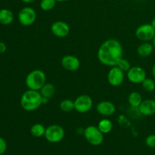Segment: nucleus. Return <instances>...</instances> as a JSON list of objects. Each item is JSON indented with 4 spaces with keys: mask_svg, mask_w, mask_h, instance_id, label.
Returning a JSON list of instances; mask_svg holds the SVG:
<instances>
[{
    "mask_svg": "<svg viewBox=\"0 0 155 155\" xmlns=\"http://www.w3.org/2000/svg\"><path fill=\"white\" fill-rule=\"evenodd\" d=\"M98 59L105 66H117L123 58V47L120 42L115 39L104 41L98 50Z\"/></svg>",
    "mask_w": 155,
    "mask_h": 155,
    "instance_id": "1",
    "label": "nucleus"
},
{
    "mask_svg": "<svg viewBox=\"0 0 155 155\" xmlns=\"http://www.w3.org/2000/svg\"><path fill=\"white\" fill-rule=\"evenodd\" d=\"M42 96L39 91L28 89L22 94L21 98V106L26 111L36 110L42 105Z\"/></svg>",
    "mask_w": 155,
    "mask_h": 155,
    "instance_id": "2",
    "label": "nucleus"
},
{
    "mask_svg": "<svg viewBox=\"0 0 155 155\" xmlns=\"http://www.w3.org/2000/svg\"><path fill=\"white\" fill-rule=\"evenodd\" d=\"M25 83L28 89L39 91L46 83V75L42 70H33L27 75Z\"/></svg>",
    "mask_w": 155,
    "mask_h": 155,
    "instance_id": "3",
    "label": "nucleus"
},
{
    "mask_svg": "<svg viewBox=\"0 0 155 155\" xmlns=\"http://www.w3.org/2000/svg\"><path fill=\"white\" fill-rule=\"evenodd\" d=\"M83 134L86 140L93 146L100 145L104 141V134L95 126L91 125L86 127Z\"/></svg>",
    "mask_w": 155,
    "mask_h": 155,
    "instance_id": "4",
    "label": "nucleus"
},
{
    "mask_svg": "<svg viewBox=\"0 0 155 155\" xmlns=\"http://www.w3.org/2000/svg\"><path fill=\"white\" fill-rule=\"evenodd\" d=\"M64 130L61 126L57 124L50 125L45 129V133L44 136L48 142L51 143H58L62 141L64 138Z\"/></svg>",
    "mask_w": 155,
    "mask_h": 155,
    "instance_id": "5",
    "label": "nucleus"
},
{
    "mask_svg": "<svg viewBox=\"0 0 155 155\" xmlns=\"http://www.w3.org/2000/svg\"><path fill=\"white\" fill-rule=\"evenodd\" d=\"M18 21L21 25L29 27L35 23L36 20V12L33 8L24 7L18 13Z\"/></svg>",
    "mask_w": 155,
    "mask_h": 155,
    "instance_id": "6",
    "label": "nucleus"
},
{
    "mask_svg": "<svg viewBox=\"0 0 155 155\" xmlns=\"http://www.w3.org/2000/svg\"><path fill=\"white\" fill-rule=\"evenodd\" d=\"M136 36L142 42H151L155 36V29L151 24H144L136 30Z\"/></svg>",
    "mask_w": 155,
    "mask_h": 155,
    "instance_id": "7",
    "label": "nucleus"
},
{
    "mask_svg": "<svg viewBox=\"0 0 155 155\" xmlns=\"http://www.w3.org/2000/svg\"><path fill=\"white\" fill-rule=\"evenodd\" d=\"M93 106V101L88 95H79L74 100V110L78 113L85 114L92 109Z\"/></svg>",
    "mask_w": 155,
    "mask_h": 155,
    "instance_id": "8",
    "label": "nucleus"
},
{
    "mask_svg": "<svg viewBox=\"0 0 155 155\" xmlns=\"http://www.w3.org/2000/svg\"><path fill=\"white\" fill-rule=\"evenodd\" d=\"M107 81L112 86H119L124 81V71H123L119 67H111L107 74Z\"/></svg>",
    "mask_w": 155,
    "mask_h": 155,
    "instance_id": "9",
    "label": "nucleus"
},
{
    "mask_svg": "<svg viewBox=\"0 0 155 155\" xmlns=\"http://www.w3.org/2000/svg\"><path fill=\"white\" fill-rule=\"evenodd\" d=\"M127 79L133 84L142 83L146 78V72L142 68L139 66H133L127 71Z\"/></svg>",
    "mask_w": 155,
    "mask_h": 155,
    "instance_id": "10",
    "label": "nucleus"
},
{
    "mask_svg": "<svg viewBox=\"0 0 155 155\" xmlns=\"http://www.w3.org/2000/svg\"><path fill=\"white\" fill-rule=\"evenodd\" d=\"M70 26L68 23L62 21H57L51 26V31L54 36L58 38H64L70 33Z\"/></svg>",
    "mask_w": 155,
    "mask_h": 155,
    "instance_id": "11",
    "label": "nucleus"
},
{
    "mask_svg": "<svg viewBox=\"0 0 155 155\" xmlns=\"http://www.w3.org/2000/svg\"><path fill=\"white\" fill-rule=\"evenodd\" d=\"M61 65L65 70L68 71H77L80 67V59L74 55L68 54L62 58L61 59Z\"/></svg>",
    "mask_w": 155,
    "mask_h": 155,
    "instance_id": "12",
    "label": "nucleus"
},
{
    "mask_svg": "<svg viewBox=\"0 0 155 155\" xmlns=\"http://www.w3.org/2000/svg\"><path fill=\"white\" fill-rule=\"evenodd\" d=\"M96 110L101 116L110 117L116 111V106L110 101H102L98 103Z\"/></svg>",
    "mask_w": 155,
    "mask_h": 155,
    "instance_id": "13",
    "label": "nucleus"
},
{
    "mask_svg": "<svg viewBox=\"0 0 155 155\" xmlns=\"http://www.w3.org/2000/svg\"><path fill=\"white\" fill-rule=\"evenodd\" d=\"M139 113L144 116H152L155 114V99H145L142 101L138 107Z\"/></svg>",
    "mask_w": 155,
    "mask_h": 155,
    "instance_id": "14",
    "label": "nucleus"
},
{
    "mask_svg": "<svg viewBox=\"0 0 155 155\" xmlns=\"http://www.w3.org/2000/svg\"><path fill=\"white\" fill-rule=\"evenodd\" d=\"M154 48L150 42H142L137 48V53L142 58H147L151 55L154 51Z\"/></svg>",
    "mask_w": 155,
    "mask_h": 155,
    "instance_id": "15",
    "label": "nucleus"
},
{
    "mask_svg": "<svg viewBox=\"0 0 155 155\" xmlns=\"http://www.w3.org/2000/svg\"><path fill=\"white\" fill-rule=\"evenodd\" d=\"M15 19L14 13L8 8L0 9V24L2 25H10Z\"/></svg>",
    "mask_w": 155,
    "mask_h": 155,
    "instance_id": "16",
    "label": "nucleus"
},
{
    "mask_svg": "<svg viewBox=\"0 0 155 155\" xmlns=\"http://www.w3.org/2000/svg\"><path fill=\"white\" fill-rule=\"evenodd\" d=\"M142 96L139 92H132L128 96V102L132 107L138 108L142 102Z\"/></svg>",
    "mask_w": 155,
    "mask_h": 155,
    "instance_id": "17",
    "label": "nucleus"
},
{
    "mask_svg": "<svg viewBox=\"0 0 155 155\" xmlns=\"http://www.w3.org/2000/svg\"><path fill=\"white\" fill-rule=\"evenodd\" d=\"M39 92H40L42 98L49 99V98H52L53 95H54L55 89H54V85L51 84V83H46L43 86H42V89L39 90Z\"/></svg>",
    "mask_w": 155,
    "mask_h": 155,
    "instance_id": "18",
    "label": "nucleus"
},
{
    "mask_svg": "<svg viewBox=\"0 0 155 155\" xmlns=\"http://www.w3.org/2000/svg\"><path fill=\"white\" fill-rule=\"evenodd\" d=\"M45 129L42 124H35L30 127V133L33 136L36 138H40L45 135Z\"/></svg>",
    "mask_w": 155,
    "mask_h": 155,
    "instance_id": "19",
    "label": "nucleus"
},
{
    "mask_svg": "<svg viewBox=\"0 0 155 155\" xmlns=\"http://www.w3.org/2000/svg\"><path fill=\"white\" fill-rule=\"evenodd\" d=\"M98 128L103 134H107L113 129V124L108 119H103L98 123Z\"/></svg>",
    "mask_w": 155,
    "mask_h": 155,
    "instance_id": "20",
    "label": "nucleus"
},
{
    "mask_svg": "<svg viewBox=\"0 0 155 155\" xmlns=\"http://www.w3.org/2000/svg\"><path fill=\"white\" fill-rule=\"evenodd\" d=\"M59 107L62 111L66 113L71 112L74 110V101L71 99H64L61 101Z\"/></svg>",
    "mask_w": 155,
    "mask_h": 155,
    "instance_id": "21",
    "label": "nucleus"
},
{
    "mask_svg": "<svg viewBox=\"0 0 155 155\" xmlns=\"http://www.w3.org/2000/svg\"><path fill=\"white\" fill-rule=\"evenodd\" d=\"M142 86L145 91L148 92H152L155 90V80L151 78H145L142 82Z\"/></svg>",
    "mask_w": 155,
    "mask_h": 155,
    "instance_id": "22",
    "label": "nucleus"
},
{
    "mask_svg": "<svg viewBox=\"0 0 155 155\" xmlns=\"http://www.w3.org/2000/svg\"><path fill=\"white\" fill-rule=\"evenodd\" d=\"M57 1L56 0H41L40 2V8L44 12H48L51 11L55 7Z\"/></svg>",
    "mask_w": 155,
    "mask_h": 155,
    "instance_id": "23",
    "label": "nucleus"
},
{
    "mask_svg": "<svg viewBox=\"0 0 155 155\" xmlns=\"http://www.w3.org/2000/svg\"><path fill=\"white\" fill-rule=\"evenodd\" d=\"M117 66L119 67L124 72H127L130 69V68H131V64H130V61L128 60H127V59L124 58H121V60L120 61L119 63H118V64Z\"/></svg>",
    "mask_w": 155,
    "mask_h": 155,
    "instance_id": "24",
    "label": "nucleus"
},
{
    "mask_svg": "<svg viewBox=\"0 0 155 155\" xmlns=\"http://www.w3.org/2000/svg\"><path fill=\"white\" fill-rule=\"evenodd\" d=\"M145 144L147 146L150 147V148H155V134L149 135L147 136L145 139Z\"/></svg>",
    "mask_w": 155,
    "mask_h": 155,
    "instance_id": "25",
    "label": "nucleus"
},
{
    "mask_svg": "<svg viewBox=\"0 0 155 155\" xmlns=\"http://www.w3.org/2000/svg\"><path fill=\"white\" fill-rule=\"evenodd\" d=\"M7 150V142L0 136V155H3Z\"/></svg>",
    "mask_w": 155,
    "mask_h": 155,
    "instance_id": "26",
    "label": "nucleus"
},
{
    "mask_svg": "<svg viewBox=\"0 0 155 155\" xmlns=\"http://www.w3.org/2000/svg\"><path fill=\"white\" fill-rule=\"evenodd\" d=\"M6 49H7V46H6L5 43L0 41V54H3L5 52Z\"/></svg>",
    "mask_w": 155,
    "mask_h": 155,
    "instance_id": "27",
    "label": "nucleus"
},
{
    "mask_svg": "<svg viewBox=\"0 0 155 155\" xmlns=\"http://www.w3.org/2000/svg\"><path fill=\"white\" fill-rule=\"evenodd\" d=\"M151 74H152V77L154 78V80H155V63L154 64L152 67V70H151Z\"/></svg>",
    "mask_w": 155,
    "mask_h": 155,
    "instance_id": "28",
    "label": "nucleus"
},
{
    "mask_svg": "<svg viewBox=\"0 0 155 155\" xmlns=\"http://www.w3.org/2000/svg\"><path fill=\"white\" fill-rule=\"evenodd\" d=\"M21 1L23 2H24V3H27V4H30V3L34 2H36V0H21Z\"/></svg>",
    "mask_w": 155,
    "mask_h": 155,
    "instance_id": "29",
    "label": "nucleus"
},
{
    "mask_svg": "<svg viewBox=\"0 0 155 155\" xmlns=\"http://www.w3.org/2000/svg\"><path fill=\"white\" fill-rule=\"evenodd\" d=\"M151 26H152V27L155 29V18H154L152 19V21H151Z\"/></svg>",
    "mask_w": 155,
    "mask_h": 155,
    "instance_id": "30",
    "label": "nucleus"
},
{
    "mask_svg": "<svg viewBox=\"0 0 155 155\" xmlns=\"http://www.w3.org/2000/svg\"><path fill=\"white\" fill-rule=\"evenodd\" d=\"M56 1L58 2H68L69 0H56Z\"/></svg>",
    "mask_w": 155,
    "mask_h": 155,
    "instance_id": "31",
    "label": "nucleus"
},
{
    "mask_svg": "<svg viewBox=\"0 0 155 155\" xmlns=\"http://www.w3.org/2000/svg\"><path fill=\"white\" fill-rule=\"evenodd\" d=\"M152 44H153V45H154V50H155V36H154V39H153V40H152Z\"/></svg>",
    "mask_w": 155,
    "mask_h": 155,
    "instance_id": "32",
    "label": "nucleus"
},
{
    "mask_svg": "<svg viewBox=\"0 0 155 155\" xmlns=\"http://www.w3.org/2000/svg\"><path fill=\"white\" fill-rule=\"evenodd\" d=\"M154 98H155V95H154Z\"/></svg>",
    "mask_w": 155,
    "mask_h": 155,
    "instance_id": "33",
    "label": "nucleus"
}]
</instances>
